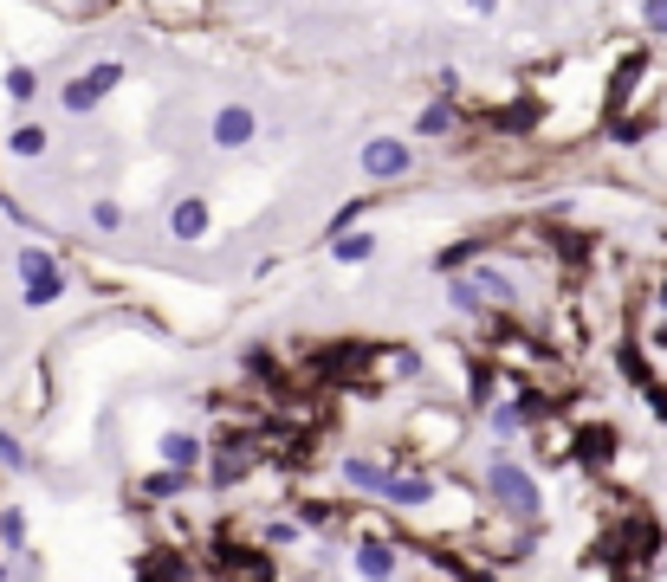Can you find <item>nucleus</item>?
Returning a JSON list of instances; mask_svg holds the SVG:
<instances>
[{"label":"nucleus","instance_id":"obj_1","mask_svg":"<svg viewBox=\"0 0 667 582\" xmlns=\"http://www.w3.org/2000/svg\"><path fill=\"white\" fill-rule=\"evenodd\" d=\"M493 498L512 511V518H538V485L525 466H512V460H493Z\"/></svg>","mask_w":667,"mask_h":582},{"label":"nucleus","instance_id":"obj_2","mask_svg":"<svg viewBox=\"0 0 667 582\" xmlns=\"http://www.w3.org/2000/svg\"><path fill=\"white\" fill-rule=\"evenodd\" d=\"M661 550V524L655 518H629V524H616V531L603 537V557L609 563H622V557H655Z\"/></svg>","mask_w":667,"mask_h":582},{"label":"nucleus","instance_id":"obj_3","mask_svg":"<svg viewBox=\"0 0 667 582\" xmlns=\"http://www.w3.org/2000/svg\"><path fill=\"white\" fill-rule=\"evenodd\" d=\"M20 279H26V304H52L65 291V279H59V266H52L46 246H26L20 253Z\"/></svg>","mask_w":667,"mask_h":582},{"label":"nucleus","instance_id":"obj_4","mask_svg":"<svg viewBox=\"0 0 667 582\" xmlns=\"http://www.w3.org/2000/svg\"><path fill=\"white\" fill-rule=\"evenodd\" d=\"M117 85H124V65H91L78 85H65V110H78V117H85V110H91V104H104V97H111Z\"/></svg>","mask_w":667,"mask_h":582},{"label":"nucleus","instance_id":"obj_5","mask_svg":"<svg viewBox=\"0 0 667 582\" xmlns=\"http://www.w3.org/2000/svg\"><path fill=\"white\" fill-rule=\"evenodd\" d=\"M253 136H260V117H253L247 104H227L221 117H214V149H247Z\"/></svg>","mask_w":667,"mask_h":582},{"label":"nucleus","instance_id":"obj_6","mask_svg":"<svg viewBox=\"0 0 667 582\" xmlns=\"http://www.w3.org/2000/svg\"><path fill=\"white\" fill-rule=\"evenodd\" d=\"M363 169H370L376 182L408 175V143H396V136H376V143H363Z\"/></svg>","mask_w":667,"mask_h":582},{"label":"nucleus","instance_id":"obj_7","mask_svg":"<svg viewBox=\"0 0 667 582\" xmlns=\"http://www.w3.org/2000/svg\"><path fill=\"white\" fill-rule=\"evenodd\" d=\"M169 233H175V240H201V233H208V201H201V194L175 201L169 207Z\"/></svg>","mask_w":667,"mask_h":582},{"label":"nucleus","instance_id":"obj_8","mask_svg":"<svg viewBox=\"0 0 667 582\" xmlns=\"http://www.w3.org/2000/svg\"><path fill=\"white\" fill-rule=\"evenodd\" d=\"M609 453H616V427H583L577 434V460L583 466H609Z\"/></svg>","mask_w":667,"mask_h":582},{"label":"nucleus","instance_id":"obj_9","mask_svg":"<svg viewBox=\"0 0 667 582\" xmlns=\"http://www.w3.org/2000/svg\"><path fill=\"white\" fill-rule=\"evenodd\" d=\"M162 460H169V466H182V473H195L201 440H195V434H169V440H162Z\"/></svg>","mask_w":667,"mask_h":582},{"label":"nucleus","instance_id":"obj_10","mask_svg":"<svg viewBox=\"0 0 667 582\" xmlns=\"http://www.w3.org/2000/svg\"><path fill=\"white\" fill-rule=\"evenodd\" d=\"M383 492L396 498V505H428L434 485H428V479H396V473H389V479H383Z\"/></svg>","mask_w":667,"mask_h":582},{"label":"nucleus","instance_id":"obj_11","mask_svg":"<svg viewBox=\"0 0 667 582\" xmlns=\"http://www.w3.org/2000/svg\"><path fill=\"white\" fill-rule=\"evenodd\" d=\"M331 253H337V259H344V266H357V259H370V253H376V240H370V233H344V227H337Z\"/></svg>","mask_w":667,"mask_h":582},{"label":"nucleus","instance_id":"obj_12","mask_svg":"<svg viewBox=\"0 0 667 582\" xmlns=\"http://www.w3.org/2000/svg\"><path fill=\"white\" fill-rule=\"evenodd\" d=\"M357 570L363 576H396V550H389V544H363L357 550Z\"/></svg>","mask_w":667,"mask_h":582},{"label":"nucleus","instance_id":"obj_13","mask_svg":"<svg viewBox=\"0 0 667 582\" xmlns=\"http://www.w3.org/2000/svg\"><path fill=\"white\" fill-rule=\"evenodd\" d=\"M7 149L13 156H46V130H39V123H20V130L7 136Z\"/></svg>","mask_w":667,"mask_h":582},{"label":"nucleus","instance_id":"obj_14","mask_svg":"<svg viewBox=\"0 0 667 582\" xmlns=\"http://www.w3.org/2000/svg\"><path fill=\"white\" fill-rule=\"evenodd\" d=\"M344 479H350V485H363V492H383V479H389V473H383V466H370V460H344Z\"/></svg>","mask_w":667,"mask_h":582},{"label":"nucleus","instance_id":"obj_15","mask_svg":"<svg viewBox=\"0 0 667 582\" xmlns=\"http://www.w3.org/2000/svg\"><path fill=\"white\" fill-rule=\"evenodd\" d=\"M635 78H642V59H629V65H622V72H616V91H609V110H622V104H629Z\"/></svg>","mask_w":667,"mask_h":582},{"label":"nucleus","instance_id":"obj_16","mask_svg":"<svg viewBox=\"0 0 667 582\" xmlns=\"http://www.w3.org/2000/svg\"><path fill=\"white\" fill-rule=\"evenodd\" d=\"M182 485H188V473H182V466H169V473L143 479V492H149V498H169V492H182Z\"/></svg>","mask_w":667,"mask_h":582},{"label":"nucleus","instance_id":"obj_17","mask_svg":"<svg viewBox=\"0 0 667 582\" xmlns=\"http://www.w3.org/2000/svg\"><path fill=\"white\" fill-rule=\"evenodd\" d=\"M33 91H39V78L26 72V65H13V72H7V97H20V104H26Z\"/></svg>","mask_w":667,"mask_h":582},{"label":"nucleus","instance_id":"obj_18","mask_svg":"<svg viewBox=\"0 0 667 582\" xmlns=\"http://www.w3.org/2000/svg\"><path fill=\"white\" fill-rule=\"evenodd\" d=\"M91 227L117 233V227H124V207H117V201H98V207H91Z\"/></svg>","mask_w":667,"mask_h":582},{"label":"nucleus","instance_id":"obj_19","mask_svg":"<svg viewBox=\"0 0 667 582\" xmlns=\"http://www.w3.org/2000/svg\"><path fill=\"white\" fill-rule=\"evenodd\" d=\"M447 123H454V110H447V104H428V110H421V136H441Z\"/></svg>","mask_w":667,"mask_h":582},{"label":"nucleus","instance_id":"obj_20","mask_svg":"<svg viewBox=\"0 0 667 582\" xmlns=\"http://www.w3.org/2000/svg\"><path fill=\"white\" fill-rule=\"evenodd\" d=\"M0 466H7V473H26V453H20L13 434H0Z\"/></svg>","mask_w":667,"mask_h":582},{"label":"nucleus","instance_id":"obj_21","mask_svg":"<svg viewBox=\"0 0 667 582\" xmlns=\"http://www.w3.org/2000/svg\"><path fill=\"white\" fill-rule=\"evenodd\" d=\"M240 473H247V453H221V466H214V479H221V485H234Z\"/></svg>","mask_w":667,"mask_h":582},{"label":"nucleus","instance_id":"obj_22","mask_svg":"<svg viewBox=\"0 0 667 582\" xmlns=\"http://www.w3.org/2000/svg\"><path fill=\"white\" fill-rule=\"evenodd\" d=\"M642 20H648V33L667 39V0H642Z\"/></svg>","mask_w":667,"mask_h":582},{"label":"nucleus","instance_id":"obj_23","mask_svg":"<svg viewBox=\"0 0 667 582\" xmlns=\"http://www.w3.org/2000/svg\"><path fill=\"white\" fill-rule=\"evenodd\" d=\"M454 304H460V311H480V285L460 279V285H454Z\"/></svg>","mask_w":667,"mask_h":582},{"label":"nucleus","instance_id":"obj_24","mask_svg":"<svg viewBox=\"0 0 667 582\" xmlns=\"http://www.w3.org/2000/svg\"><path fill=\"white\" fill-rule=\"evenodd\" d=\"M20 531H26V524H20V511H7V518H0V537H7L13 550H20Z\"/></svg>","mask_w":667,"mask_h":582},{"label":"nucleus","instance_id":"obj_25","mask_svg":"<svg viewBox=\"0 0 667 582\" xmlns=\"http://www.w3.org/2000/svg\"><path fill=\"white\" fill-rule=\"evenodd\" d=\"M648 408H655L661 421H667V388H648Z\"/></svg>","mask_w":667,"mask_h":582},{"label":"nucleus","instance_id":"obj_26","mask_svg":"<svg viewBox=\"0 0 667 582\" xmlns=\"http://www.w3.org/2000/svg\"><path fill=\"white\" fill-rule=\"evenodd\" d=\"M467 7H473V13H493V7H499V0H467Z\"/></svg>","mask_w":667,"mask_h":582}]
</instances>
